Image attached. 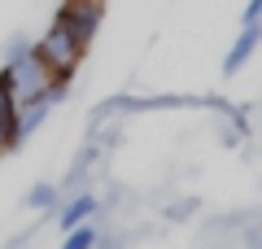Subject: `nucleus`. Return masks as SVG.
Segmentation results:
<instances>
[{"instance_id":"nucleus-2","label":"nucleus","mask_w":262,"mask_h":249,"mask_svg":"<svg viewBox=\"0 0 262 249\" xmlns=\"http://www.w3.org/2000/svg\"><path fill=\"white\" fill-rule=\"evenodd\" d=\"M35 53L48 61V70H53L57 79H70V74L79 70V61H83V53H88V48H83L75 35H70V31L61 27V22L53 18V27H48L44 35L35 39Z\"/></svg>"},{"instance_id":"nucleus-5","label":"nucleus","mask_w":262,"mask_h":249,"mask_svg":"<svg viewBox=\"0 0 262 249\" xmlns=\"http://www.w3.org/2000/svg\"><path fill=\"white\" fill-rule=\"evenodd\" d=\"M258 44H262V18L258 22H241V35L232 39V48H227V57H223V74L227 79H232L236 70H245V61L258 53Z\"/></svg>"},{"instance_id":"nucleus-1","label":"nucleus","mask_w":262,"mask_h":249,"mask_svg":"<svg viewBox=\"0 0 262 249\" xmlns=\"http://www.w3.org/2000/svg\"><path fill=\"white\" fill-rule=\"evenodd\" d=\"M0 83H5V92L13 96V105L22 110V105L39 101L44 92H53L57 83H66V79H57V74L48 70V61L35 53V48H27V53L0 61Z\"/></svg>"},{"instance_id":"nucleus-10","label":"nucleus","mask_w":262,"mask_h":249,"mask_svg":"<svg viewBox=\"0 0 262 249\" xmlns=\"http://www.w3.org/2000/svg\"><path fill=\"white\" fill-rule=\"evenodd\" d=\"M258 249H262V245H258Z\"/></svg>"},{"instance_id":"nucleus-8","label":"nucleus","mask_w":262,"mask_h":249,"mask_svg":"<svg viewBox=\"0 0 262 249\" xmlns=\"http://www.w3.org/2000/svg\"><path fill=\"white\" fill-rule=\"evenodd\" d=\"M27 210H48V205H61V188L57 184H48V179H39V184H31V193H27Z\"/></svg>"},{"instance_id":"nucleus-4","label":"nucleus","mask_w":262,"mask_h":249,"mask_svg":"<svg viewBox=\"0 0 262 249\" xmlns=\"http://www.w3.org/2000/svg\"><path fill=\"white\" fill-rule=\"evenodd\" d=\"M61 96H66V83H57L53 92H44L39 101L22 105V110H18V144H22V140H31L39 127H44V122H48V114H53L57 105H61Z\"/></svg>"},{"instance_id":"nucleus-6","label":"nucleus","mask_w":262,"mask_h":249,"mask_svg":"<svg viewBox=\"0 0 262 249\" xmlns=\"http://www.w3.org/2000/svg\"><path fill=\"white\" fill-rule=\"evenodd\" d=\"M96 210H101L96 193H79V197H70V201L57 210V227L70 232V227H79V223H92V214H96Z\"/></svg>"},{"instance_id":"nucleus-3","label":"nucleus","mask_w":262,"mask_h":249,"mask_svg":"<svg viewBox=\"0 0 262 249\" xmlns=\"http://www.w3.org/2000/svg\"><path fill=\"white\" fill-rule=\"evenodd\" d=\"M101 18H105V0H66L61 9H57V22L83 48H92L96 31H101Z\"/></svg>"},{"instance_id":"nucleus-9","label":"nucleus","mask_w":262,"mask_h":249,"mask_svg":"<svg viewBox=\"0 0 262 249\" xmlns=\"http://www.w3.org/2000/svg\"><path fill=\"white\" fill-rule=\"evenodd\" d=\"M101 245V232H96V223H79V227L66 232L61 249H96Z\"/></svg>"},{"instance_id":"nucleus-7","label":"nucleus","mask_w":262,"mask_h":249,"mask_svg":"<svg viewBox=\"0 0 262 249\" xmlns=\"http://www.w3.org/2000/svg\"><path fill=\"white\" fill-rule=\"evenodd\" d=\"M13 144H18V105L0 83V153H9Z\"/></svg>"}]
</instances>
